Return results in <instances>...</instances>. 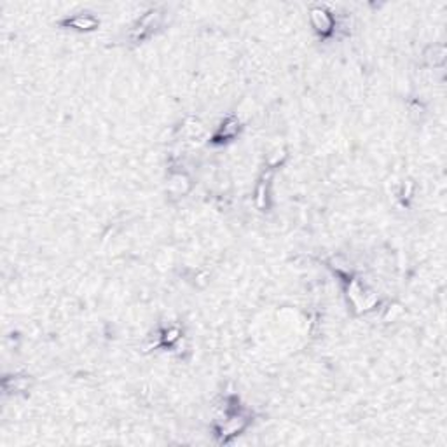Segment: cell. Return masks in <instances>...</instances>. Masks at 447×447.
<instances>
[{"mask_svg":"<svg viewBox=\"0 0 447 447\" xmlns=\"http://www.w3.org/2000/svg\"><path fill=\"white\" fill-rule=\"evenodd\" d=\"M311 23L316 28L318 34L327 35L332 32V26H334V20L328 12H325L324 9H313L311 10Z\"/></svg>","mask_w":447,"mask_h":447,"instance_id":"6da1fadb","label":"cell"},{"mask_svg":"<svg viewBox=\"0 0 447 447\" xmlns=\"http://www.w3.org/2000/svg\"><path fill=\"white\" fill-rule=\"evenodd\" d=\"M98 21L91 16H76L68 21V24H72L74 28H79V30H91V28L96 26Z\"/></svg>","mask_w":447,"mask_h":447,"instance_id":"7a4b0ae2","label":"cell"},{"mask_svg":"<svg viewBox=\"0 0 447 447\" xmlns=\"http://www.w3.org/2000/svg\"><path fill=\"white\" fill-rule=\"evenodd\" d=\"M238 130H240V122H238V119H227L226 122L222 124L220 134L222 136H232Z\"/></svg>","mask_w":447,"mask_h":447,"instance_id":"3957f363","label":"cell"}]
</instances>
